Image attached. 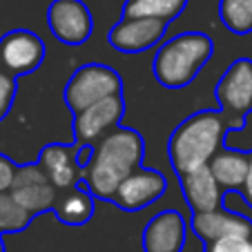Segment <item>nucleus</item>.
Listing matches in <instances>:
<instances>
[{"instance_id":"obj_7","label":"nucleus","mask_w":252,"mask_h":252,"mask_svg":"<svg viewBox=\"0 0 252 252\" xmlns=\"http://www.w3.org/2000/svg\"><path fill=\"white\" fill-rule=\"evenodd\" d=\"M45 18L54 38L67 47H81L94 33V16L83 0H52Z\"/></svg>"},{"instance_id":"obj_24","label":"nucleus","mask_w":252,"mask_h":252,"mask_svg":"<svg viewBox=\"0 0 252 252\" xmlns=\"http://www.w3.org/2000/svg\"><path fill=\"white\" fill-rule=\"evenodd\" d=\"M241 194V199L246 201V205L252 210V150H250V170H248V179H246V186H243V190L239 192Z\"/></svg>"},{"instance_id":"obj_25","label":"nucleus","mask_w":252,"mask_h":252,"mask_svg":"<svg viewBox=\"0 0 252 252\" xmlns=\"http://www.w3.org/2000/svg\"><path fill=\"white\" fill-rule=\"evenodd\" d=\"M0 252H5V239H2V234H0Z\"/></svg>"},{"instance_id":"obj_14","label":"nucleus","mask_w":252,"mask_h":252,"mask_svg":"<svg viewBox=\"0 0 252 252\" xmlns=\"http://www.w3.org/2000/svg\"><path fill=\"white\" fill-rule=\"evenodd\" d=\"M190 230L208 246V243L225 241V239L252 237V219L228 208H219L214 212L192 214Z\"/></svg>"},{"instance_id":"obj_17","label":"nucleus","mask_w":252,"mask_h":252,"mask_svg":"<svg viewBox=\"0 0 252 252\" xmlns=\"http://www.w3.org/2000/svg\"><path fill=\"white\" fill-rule=\"evenodd\" d=\"M96 210V199L85 186H76L67 192L58 194V201L54 205V214L61 223L69 225V228H78L92 221Z\"/></svg>"},{"instance_id":"obj_6","label":"nucleus","mask_w":252,"mask_h":252,"mask_svg":"<svg viewBox=\"0 0 252 252\" xmlns=\"http://www.w3.org/2000/svg\"><path fill=\"white\" fill-rule=\"evenodd\" d=\"M47 56L45 40L32 29H11L0 36V69L9 76H29Z\"/></svg>"},{"instance_id":"obj_12","label":"nucleus","mask_w":252,"mask_h":252,"mask_svg":"<svg viewBox=\"0 0 252 252\" xmlns=\"http://www.w3.org/2000/svg\"><path fill=\"white\" fill-rule=\"evenodd\" d=\"M188 241V221L179 210L167 208L154 214L141 234L143 252H183Z\"/></svg>"},{"instance_id":"obj_9","label":"nucleus","mask_w":252,"mask_h":252,"mask_svg":"<svg viewBox=\"0 0 252 252\" xmlns=\"http://www.w3.org/2000/svg\"><path fill=\"white\" fill-rule=\"evenodd\" d=\"M9 192L20 203V208L27 210L33 219L40 214L54 212V205L58 201V190L52 186V181L45 176V172L36 161L20 163Z\"/></svg>"},{"instance_id":"obj_15","label":"nucleus","mask_w":252,"mask_h":252,"mask_svg":"<svg viewBox=\"0 0 252 252\" xmlns=\"http://www.w3.org/2000/svg\"><path fill=\"white\" fill-rule=\"evenodd\" d=\"M179 188L192 214L214 212L223 208V190L214 181L208 165L179 176Z\"/></svg>"},{"instance_id":"obj_5","label":"nucleus","mask_w":252,"mask_h":252,"mask_svg":"<svg viewBox=\"0 0 252 252\" xmlns=\"http://www.w3.org/2000/svg\"><path fill=\"white\" fill-rule=\"evenodd\" d=\"M219 110L232 123L234 132H241L252 114V58H237L228 65L214 87Z\"/></svg>"},{"instance_id":"obj_3","label":"nucleus","mask_w":252,"mask_h":252,"mask_svg":"<svg viewBox=\"0 0 252 252\" xmlns=\"http://www.w3.org/2000/svg\"><path fill=\"white\" fill-rule=\"evenodd\" d=\"M214 54V43L203 32H183L158 45L152 61V74L158 85L183 90L201 74Z\"/></svg>"},{"instance_id":"obj_18","label":"nucleus","mask_w":252,"mask_h":252,"mask_svg":"<svg viewBox=\"0 0 252 252\" xmlns=\"http://www.w3.org/2000/svg\"><path fill=\"white\" fill-rule=\"evenodd\" d=\"M188 0H125L121 16L132 18H157L172 23L183 14Z\"/></svg>"},{"instance_id":"obj_13","label":"nucleus","mask_w":252,"mask_h":252,"mask_svg":"<svg viewBox=\"0 0 252 252\" xmlns=\"http://www.w3.org/2000/svg\"><path fill=\"white\" fill-rule=\"evenodd\" d=\"M36 163L45 172L52 186L61 192H67L71 188L81 186L83 170L78 165V145H67V143H47L38 152Z\"/></svg>"},{"instance_id":"obj_23","label":"nucleus","mask_w":252,"mask_h":252,"mask_svg":"<svg viewBox=\"0 0 252 252\" xmlns=\"http://www.w3.org/2000/svg\"><path fill=\"white\" fill-rule=\"evenodd\" d=\"M16 172H18V163L11 161L7 154H0V192H9L14 186Z\"/></svg>"},{"instance_id":"obj_11","label":"nucleus","mask_w":252,"mask_h":252,"mask_svg":"<svg viewBox=\"0 0 252 252\" xmlns=\"http://www.w3.org/2000/svg\"><path fill=\"white\" fill-rule=\"evenodd\" d=\"M170 23L157 18H132L121 16V20L110 29L107 43L123 54H141L161 45L163 36L167 33Z\"/></svg>"},{"instance_id":"obj_1","label":"nucleus","mask_w":252,"mask_h":252,"mask_svg":"<svg viewBox=\"0 0 252 252\" xmlns=\"http://www.w3.org/2000/svg\"><path fill=\"white\" fill-rule=\"evenodd\" d=\"M145 158V138L138 129L121 125L94 145V157L83 172V186L92 192L96 201L114 199L121 183L143 165Z\"/></svg>"},{"instance_id":"obj_21","label":"nucleus","mask_w":252,"mask_h":252,"mask_svg":"<svg viewBox=\"0 0 252 252\" xmlns=\"http://www.w3.org/2000/svg\"><path fill=\"white\" fill-rule=\"evenodd\" d=\"M16 90H18V78L9 76L7 71L0 69V121L11 112V105L16 100Z\"/></svg>"},{"instance_id":"obj_20","label":"nucleus","mask_w":252,"mask_h":252,"mask_svg":"<svg viewBox=\"0 0 252 252\" xmlns=\"http://www.w3.org/2000/svg\"><path fill=\"white\" fill-rule=\"evenodd\" d=\"M33 217L11 196V192H0V234H18L32 225Z\"/></svg>"},{"instance_id":"obj_4","label":"nucleus","mask_w":252,"mask_h":252,"mask_svg":"<svg viewBox=\"0 0 252 252\" xmlns=\"http://www.w3.org/2000/svg\"><path fill=\"white\" fill-rule=\"evenodd\" d=\"M119 94H123V78L114 67L105 63H85L67 78L63 100L67 110L76 116L92 105Z\"/></svg>"},{"instance_id":"obj_19","label":"nucleus","mask_w":252,"mask_h":252,"mask_svg":"<svg viewBox=\"0 0 252 252\" xmlns=\"http://www.w3.org/2000/svg\"><path fill=\"white\" fill-rule=\"evenodd\" d=\"M219 18L228 32L246 36L252 32V0H219Z\"/></svg>"},{"instance_id":"obj_22","label":"nucleus","mask_w":252,"mask_h":252,"mask_svg":"<svg viewBox=\"0 0 252 252\" xmlns=\"http://www.w3.org/2000/svg\"><path fill=\"white\" fill-rule=\"evenodd\" d=\"M203 252H252V237H246V239H225V241L208 243Z\"/></svg>"},{"instance_id":"obj_10","label":"nucleus","mask_w":252,"mask_h":252,"mask_svg":"<svg viewBox=\"0 0 252 252\" xmlns=\"http://www.w3.org/2000/svg\"><path fill=\"white\" fill-rule=\"evenodd\" d=\"M167 192V176L154 167H136L132 174L121 183L112 203L123 212H138L157 203Z\"/></svg>"},{"instance_id":"obj_16","label":"nucleus","mask_w":252,"mask_h":252,"mask_svg":"<svg viewBox=\"0 0 252 252\" xmlns=\"http://www.w3.org/2000/svg\"><path fill=\"white\" fill-rule=\"evenodd\" d=\"M208 167L221 190L241 192L246 186L248 170H250V150H237L223 145L212 157Z\"/></svg>"},{"instance_id":"obj_8","label":"nucleus","mask_w":252,"mask_h":252,"mask_svg":"<svg viewBox=\"0 0 252 252\" xmlns=\"http://www.w3.org/2000/svg\"><path fill=\"white\" fill-rule=\"evenodd\" d=\"M125 116V98L123 94L110 96L100 103L87 107L85 112L74 116L71 132H74V145H98L105 136H110L114 129L121 127Z\"/></svg>"},{"instance_id":"obj_2","label":"nucleus","mask_w":252,"mask_h":252,"mask_svg":"<svg viewBox=\"0 0 252 252\" xmlns=\"http://www.w3.org/2000/svg\"><path fill=\"white\" fill-rule=\"evenodd\" d=\"M234 127L221 110H199L186 116L167 138V158L176 176L205 167L225 145Z\"/></svg>"}]
</instances>
